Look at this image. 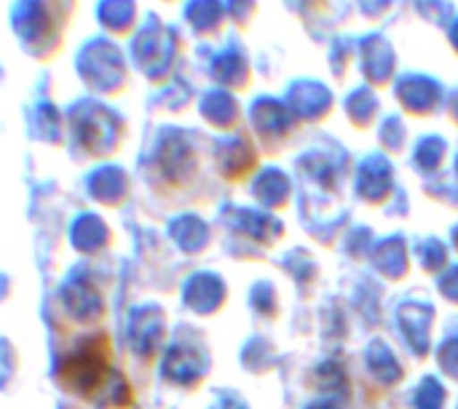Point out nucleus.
Instances as JSON below:
<instances>
[{
    "label": "nucleus",
    "instance_id": "20e7f679",
    "mask_svg": "<svg viewBox=\"0 0 458 409\" xmlns=\"http://www.w3.org/2000/svg\"><path fill=\"white\" fill-rule=\"evenodd\" d=\"M180 35L166 27L156 13H150L148 19H142L140 29L134 32V38L129 40V59L131 67H137L148 80L161 83L169 72V64L174 62L177 54V40Z\"/></svg>",
    "mask_w": 458,
    "mask_h": 409
},
{
    "label": "nucleus",
    "instance_id": "423d86ee",
    "mask_svg": "<svg viewBox=\"0 0 458 409\" xmlns=\"http://www.w3.org/2000/svg\"><path fill=\"white\" fill-rule=\"evenodd\" d=\"M91 190L97 198H102L105 204H115L118 198H123V188H126V177L121 169H115L113 163H105L99 166L91 179H89Z\"/></svg>",
    "mask_w": 458,
    "mask_h": 409
},
{
    "label": "nucleus",
    "instance_id": "39448f33",
    "mask_svg": "<svg viewBox=\"0 0 458 409\" xmlns=\"http://www.w3.org/2000/svg\"><path fill=\"white\" fill-rule=\"evenodd\" d=\"M94 21L99 35L118 43H129L142 24V11L137 0H97Z\"/></svg>",
    "mask_w": 458,
    "mask_h": 409
},
{
    "label": "nucleus",
    "instance_id": "6e6552de",
    "mask_svg": "<svg viewBox=\"0 0 458 409\" xmlns=\"http://www.w3.org/2000/svg\"><path fill=\"white\" fill-rule=\"evenodd\" d=\"M164 3H172V0H164Z\"/></svg>",
    "mask_w": 458,
    "mask_h": 409
},
{
    "label": "nucleus",
    "instance_id": "7ed1b4c3",
    "mask_svg": "<svg viewBox=\"0 0 458 409\" xmlns=\"http://www.w3.org/2000/svg\"><path fill=\"white\" fill-rule=\"evenodd\" d=\"M67 131L83 158H105L123 139V118L105 99L86 96L67 107Z\"/></svg>",
    "mask_w": 458,
    "mask_h": 409
},
{
    "label": "nucleus",
    "instance_id": "0eeeda50",
    "mask_svg": "<svg viewBox=\"0 0 458 409\" xmlns=\"http://www.w3.org/2000/svg\"><path fill=\"white\" fill-rule=\"evenodd\" d=\"M217 16H220V11H217L215 0H191L188 8H185L188 24L201 35H209L217 27Z\"/></svg>",
    "mask_w": 458,
    "mask_h": 409
},
{
    "label": "nucleus",
    "instance_id": "f03ea898",
    "mask_svg": "<svg viewBox=\"0 0 458 409\" xmlns=\"http://www.w3.org/2000/svg\"><path fill=\"white\" fill-rule=\"evenodd\" d=\"M78 80L97 99H118L131 86V59L123 43L105 35H89L72 59Z\"/></svg>",
    "mask_w": 458,
    "mask_h": 409
},
{
    "label": "nucleus",
    "instance_id": "f257e3e1",
    "mask_svg": "<svg viewBox=\"0 0 458 409\" xmlns=\"http://www.w3.org/2000/svg\"><path fill=\"white\" fill-rule=\"evenodd\" d=\"M78 11L81 0H11L8 29L24 56L51 64L67 48Z\"/></svg>",
    "mask_w": 458,
    "mask_h": 409
}]
</instances>
